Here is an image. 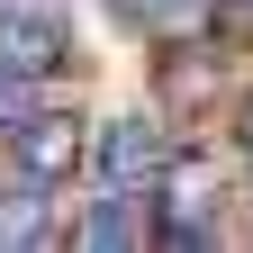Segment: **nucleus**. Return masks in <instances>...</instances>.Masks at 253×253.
Wrapping results in <instances>:
<instances>
[{
	"label": "nucleus",
	"mask_w": 253,
	"mask_h": 253,
	"mask_svg": "<svg viewBox=\"0 0 253 253\" xmlns=\"http://www.w3.org/2000/svg\"><path fill=\"white\" fill-rule=\"evenodd\" d=\"M9 145H18V172L37 181V190H63L73 163H82V126L54 118V109H27V118L9 126Z\"/></svg>",
	"instance_id": "obj_1"
},
{
	"label": "nucleus",
	"mask_w": 253,
	"mask_h": 253,
	"mask_svg": "<svg viewBox=\"0 0 253 253\" xmlns=\"http://www.w3.org/2000/svg\"><path fill=\"white\" fill-rule=\"evenodd\" d=\"M163 136H154L145 118H118L109 136H100V172H109V190H145V181H163Z\"/></svg>",
	"instance_id": "obj_2"
},
{
	"label": "nucleus",
	"mask_w": 253,
	"mask_h": 253,
	"mask_svg": "<svg viewBox=\"0 0 253 253\" xmlns=\"http://www.w3.org/2000/svg\"><path fill=\"white\" fill-rule=\"evenodd\" d=\"M0 63L27 82H45L54 63H63V27L54 18H27V9H0Z\"/></svg>",
	"instance_id": "obj_3"
},
{
	"label": "nucleus",
	"mask_w": 253,
	"mask_h": 253,
	"mask_svg": "<svg viewBox=\"0 0 253 253\" xmlns=\"http://www.w3.org/2000/svg\"><path fill=\"white\" fill-rule=\"evenodd\" d=\"M208 199H217V172L199 163V154H172L163 163V208L172 217H208Z\"/></svg>",
	"instance_id": "obj_4"
},
{
	"label": "nucleus",
	"mask_w": 253,
	"mask_h": 253,
	"mask_svg": "<svg viewBox=\"0 0 253 253\" xmlns=\"http://www.w3.org/2000/svg\"><path fill=\"white\" fill-rule=\"evenodd\" d=\"M208 82H217V73H208L199 54H163V109H172V118L199 109V100H208Z\"/></svg>",
	"instance_id": "obj_5"
},
{
	"label": "nucleus",
	"mask_w": 253,
	"mask_h": 253,
	"mask_svg": "<svg viewBox=\"0 0 253 253\" xmlns=\"http://www.w3.org/2000/svg\"><path fill=\"white\" fill-rule=\"evenodd\" d=\"M82 244H100V253L109 244H136V208H126V199H100V208L82 217Z\"/></svg>",
	"instance_id": "obj_6"
},
{
	"label": "nucleus",
	"mask_w": 253,
	"mask_h": 253,
	"mask_svg": "<svg viewBox=\"0 0 253 253\" xmlns=\"http://www.w3.org/2000/svg\"><path fill=\"white\" fill-rule=\"evenodd\" d=\"M45 199H0V244H45Z\"/></svg>",
	"instance_id": "obj_7"
},
{
	"label": "nucleus",
	"mask_w": 253,
	"mask_h": 253,
	"mask_svg": "<svg viewBox=\"0 0 253 253\" xmlns=\"http://www.w3.org/2000/svg\"><path fill=\"white\" fill-rule=\"evenodd\" d=\"M235 136H244V154H253V100H244V118H235Z\"/></svg>",
	"instance_id": "obj_8"
},
{
	"label": "nucleus",
	"mask_w": 253,
	"mask_h": 253,
	"mask_svg": "<svg viewBox=\"0 0 253 253\" xmlns=\"http://www.w3.org/2000/svg\"><path fill=\"white\" fill-rule=\"evenodd\" d=\"M0 9H9V0H0Z\"/></svg>",
	"instance_id": "obj_9"
}]
</instances>
